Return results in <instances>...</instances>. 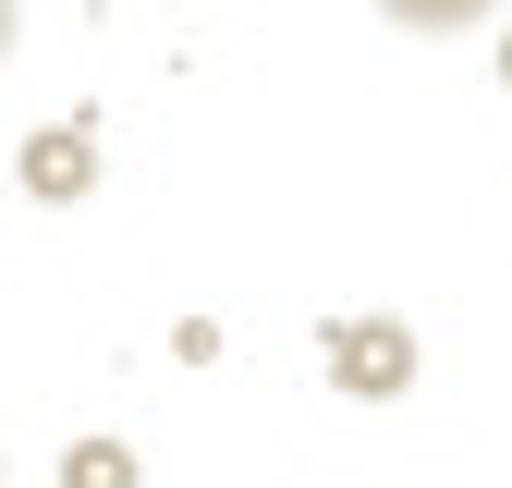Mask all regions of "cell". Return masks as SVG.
Instances as JSON below:
<instances>
[{"label":"cell","instance_id":"1","mask_svg":"<svg viewBox=\"0 0 512 488\" xmlns=\"http://www.w3.org/2000/svg\"><path fill=\"white\" fill-rule=\"evenodd\" d=\"M330 379H342L354 403H391V391L415 379V330H391V318H342V330H330Z\"/></svg>","mask_w":512,"mask_h":488},{"label":"cell","instance_id":"2","mask_svg":"<svg viewBox=\"0 0 512 488\" xmlns=\"http://www.w3.org/2000/svg\"><path fill=\"white\" fill-rule=\"evenodd\" d=\"M86 171H98V147L61 122V135H37V147H25V196H37V208H61V196H86Z\"/></svg>","mask_w":512,"mask_h":488},{"label":"cell","instance_id":"3","mask_svg":"<svg viewBox=\"0 0 512 488\" xmlns=\"http://www.w3.org/2000/svg\"><path fill=\"white\" fill-rule=\"evenodd\" d=\"M403 37H476V25H500V0H378Z\"/></svg>","mask_w":512,"mask_h":488},{"label":"cell","instance_id":"4","mask_svg":"<svg viewBox=\"0 0 512 488\" xmlns=\"http://www.w3.org/2000/svg\"><path fill=\"white\" fill-rule=\"evenodd\" d=\"M61 476H74V488H135V452H98V440H86Z\"/></svg>","mask_w":512,"mask_h":488},{"label":"cell","instance_id":"5","mask_svg":"<svg viewBox=\"0 0 512 488\" xmlns=\"http://www.w3.org/2000/svg\"><path fill=\"white\" fill-rule=\"evenodd\" d=\"M13 37H25V0H0V61H13Z\"/></svg>","mask_w":512,"mask_h":488},{"label":"cell","instance_id":"6","mask_svg":"<svg viewBox=\"0 0 512 488\" xmlns=\"http://www.w3.org/2000/svg\"><path fill=\"white\" fill-rule=\"evenodd\" d=\"M500 74H512V49H500Z\"/></svg>","mask_w":512,"mask_h":488}]
</instances>
